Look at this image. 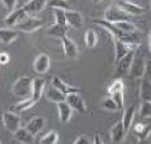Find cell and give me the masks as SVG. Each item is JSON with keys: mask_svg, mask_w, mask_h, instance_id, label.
Instances as JSON below:
<instances>
[{"mask_svg": "<svg viewBox=\"0 0 151 144\" xmlns=\"http://www.w3.org/2000/svg\"><path fill=\"white\" fill-rule=\"evenodd\" d=\"M93 3H96V4H98V3H101V0H91Z\"/></svg>", "mask_w": 151, "mask_h": 144, "instance_id": "cell-44", "label": "cell"}, {"mask_svg": "<svg viewBox=\"0 0 151 144\" xmlns=\"http://www.w3.org/2000/svg\"><path fill=\"white\" fill-rule=\"evenodd\" d=\"M145 77L151 79V58L146 62V70H145Z\"/></svg>", "mask_w": 151, "mask_h": 144, "instance_id": "cell-39", "label": "cell"}, {"mask_svg": "<svg viewBox=\"0 0 151 144\" xmlns=\"http://www.w3.org/2000/svg\"><path fill=\"white\" fill-rule=\"evenodd\" d=\"M66 15V24L72 28H81L82 26V23H83V17L78 11H66L65 12Z\"/></svg>", "mask_w": 151, "mask_h": 144, "instance_id": "cell-18", "label": "cell"}, {"mask_svg": "<svg viewBox=\"0 0 151 144\" xmlns=\"http://www.w3.org/2000/svg\"><path fill=\"white\" fill-rule=\"evenodd\" d=\"M123 89H125V83H123V81L121 78H117L110 83L109 87H107V93L111 95L117 91H123Z\"/></svg>", "mask_w": 151, "mask_h": 144, "instance_id": "cell-30", "label": "cell"}, {"mask_svg": "<svg viewBox=\"0 0 151 144\" xmlns=\"http://www.w3.org/2000/svg\"><path fill=\"white\" fill-rule=\"evenodd\" d=\"M150 7H151V4H150Z\"/></svg>", "mask_w": 151, "mask_h": 144, "instance_id": "cell-45", "label": "cell"}, {"mask_svg": "<svg viewBox=\"0 0 151 144\" xmlns=\"http://www.w3.org/2000/svg\"><path fill=\"white\" fill-rule=\"evenodd\" d=\"M73 144H93V143H90V140H89L88 138H85L83 135H80V136L74 140Z\"/></svg>", "mask_w": 151, "mask_h": 144, "instance_id": "cell-37", "label": "cell"}, {"mask_svg": "<svg viewBox=\"0 0 151 144\" xmlns=\"http://www.w3.org/2000/svg\"><path fill=\"white\" fill-rule=\"evenodd\" d=\"M44 95L48 101H50V102H53V103H60V102H63V101H65V98H66V95H64L63 93L56 89L55 86L48 87L47 93H45Z\"/></svg>", "mask_w": 151, "mask_h": 144, "instance_id": "cell-25", "label": "cell"}, {"mask_svg": "<svg viewBox=\"0 0 151 144\" xmlns=\"http://www.w3.org/2000/svg\"><path fill=\"white\" fill-rule=\"evenodd\" d=\"M133 16L126 13L123 9H121L117 4H113L107 7L105 11V20L109 23H118V21H130Z\"/></svg>", "mask_w": 151, "mask_h": 144, "instance_id": "cell-2", "label": "cell"}, {"mask_svg": "<svg viewBox=\"0 0 151 144\" xmlns=\"http://www.w3.org/2000/svg\"><path fill=\"white\" fill-rule=\"evenodd\" d=\"M8 62H9V56L5 52H1L0 53V65H7Z\"/></svg>", "mask_w": 151, "mask_h": 144, "instance_id": "cell-38", "label": "cell"}, {"mask_svg": "<svg viewBox=\"0 0 151 144\" xmlns=\"http://www.w3.org/2000/svg\"><path fill=\"white\" fill-rule=\"evenodd\" d=\"M66 103L72 107V110L77 111L80 114H85L86 113V105H85V101L82 99L80 94H69L66 95L65 98Z\"/></svg>", "mask_w": 151, "mask_h": 144, "instance_id": "cell-9", "label": "cell"}, {"mask_svg": "<svg viewBox=\"0 0 151 144\" xmlns=\"http://www.w3.org/2000/svg\"><path fill=\"white\" fill-rule=\"evenodd\" d=\"M134 57H135V52L131 50L123 58H121L118 62H115V73L118 76H126V74H129Z\"/></svg>", "mask_w": 151, "mask_h": 144, "instance_id": "cell-7", "label": "cell"}, {"mask_svg": "<svg viewBox=\"0 0 151 144\" xmlns=\"http://www.w3.org/2000/svg\"><path fill=\"white\" fill-rule=\"evenodd\" d=\"M19 36V31L17 29L9 28V26H5V28H0V42L8 45L11 42H13Z\"/></svg>", "mask_w": 151, "mask_h": 144, "instance_id": "cell-17", "label": "cell"}, {"mask_svg": "<svg viewBox=\"0 0 151 144\" xmlns=\"http://www.w3.org/2000/svg\"><path fill=\"white\" fill-rule=\"evenodd\" d=\"M27 16H28V13L25 12L24 7L16 8V9H13L12 12L8 13L7 17H5V20H4V23H5V25L9 26V28H16V26H17L19 24L27 17Z\"/></svg>", "mask_w": 151, "mask_h": 144, "instance_id": "cell-6", "label": "cell"}, {"mask_svg": "<svg viewBox=\"0 0 151 144\" xmlns=\"http://www.w3.org/2000/svg\"><path fill=\"white\" fill-rule=\"evenodd\" d=\"M125 136H126V130H125V127H123L122 122H117V123L111 127V130H110V139H111L113 143L118 144V143L123 142Z\"/></svg>", "mask_w": 151, "mask_h": 144, "instance_id": "cell-15", "label": "cell"}, {"mask_svg": "<svg viewBox=\"0 0 151 144\" xmlns=\"http://www.w3.org/2000/svg\"><path fill=\"white\" fill-rule=\"evenodd\" d=\"M0 144H1V143H0Z\"/></svg>", "mask_w": 151, "mask_h": 144, "instance_id": "cell-46", "label": "cell"}, {"mask_svg": "<svg viewBox=\"0 0 151 144\" xmlns=\"http://www.w3.org/2000/svg\"><path fill=\"white\" fill-rule=\"evenodd\" d=\"M113 40H114V60H115V62H118V61L125 57L129 52H131V48L129 44H126V42L121 41V40H118V38H113Z\"/></svg>", "mask_w": 151, "mask_h": 144, "instance_id": "cell-14", "label": "cell"}, {"mask_svg": "<svg viewBox=\"0 0 151 144\" xmlns=\"http://www.w3.org/2000/svg\"><path fill=\"white\" fill-rule=\"evenodd\" d=\"M102 107L107 111H118L119 110V107H118V105L114 102L111 95H107V97H105L104 99H102Z\"/></svg>", "mask_w": 151, "mask_h": 144, "instance_id": "cell-31", "label": "cell"}, {"mask_svg": "<svg viewBox=\"0 0 151 144\" xmlns=\"http://www.w3.org/2000/svg\"><path fill=\"white\" fill-rule=\"evenodd\" d=\"M139 98H141L142 102H151V79L146 78V77L141 79Z\"/></svg>", "mask_w": 151, "mask_h": 144, "instance_id": "cell-16", "label": "cell"}, {"mask_svg": "<svg viewBox=\"0 0 151 144\" xmlns=\"http://www.w3.org/2000/svg\"><path fill=\"white\" fill-rule=\"evenodd\" d=\"M42 26H44V21H42L41 19L28 15L17 26H16V29H17V31L27 32V33H32V32L39 31V29L42 28Z\"/></svg>", "mask_w": 151, "mask_h": 144, "instance_id": "cell-4", "label": "cell"}, {"mask_svg": "<svg viewBox=\"0 0 151 144\" xmlns=\"http://www.w3.org/2000/svg\"><path fill=\"white\" fill-rule=\"evenodd\" d=\"M58 142V134L56 131H49L40 139V144H56Z\"/></svg>", "mask_w": 151, "mask_h": 144, "instance_id": "cell-32", "label": "cell"}, {"mask_svg": "<svg viewBox=\"0 0 151 144\" xmlns=\"http://www.w3.org/2000/svg\"><path fill=\"white\" fill-rule=\"evenodd\" d=\"M147 142H149V144H151V130H150L149 136H147Z\"/></svg>", "mask_w": 151, "mask_h": 144, "instance_id": "cell-43", "label": "cell"}, {"mask_svg": "<svg viewBox=\"0 0 151 144\" xmlns=\"http://www.w3.org/2000/svg\"><path fill=\"white\" fill-rule=\"evenodd\" d=\"M149 53H150V58H151V29L149 33Z\"/></svg>", "mask_w": 151, "mask_h": 144, "instance_id": "cell-41", "label": "cell"}, {"mask_svg": "<svg viewBox=\"0 0 151 144\" xmlns=\"http://www.w3.org/2000/svg\"><path fill=\"white\" fill-rule=\"evenodd\" d=\"M138 144H149V142H147V139H143V140H139Z\"/></svg>", "mask_w": 151, "mask_h": 144, "instance_id": "cell-42", "label": "cell"}, {"mask_svg": "<svg viewBox=\"0 0 151 144\" xmlns=\"http://www.w3.org/2000/svg\"><path fill=\"white\" fill-rule=\"evenodd\" d=\"M32 82H33V78H31V77H20L12 86L13 95L20 97L23 99L29 98L32 94Z\"/></svg>", "mask_w": 151, "mask_h": 144, "instance_id": "cell-1", "label": "cell"}, {"mask_svg": "<svg viewBox=\"0 0 151 144\" xmlns=\"http://www.w3.org/2000/svg\"><path fill=\"white\" fill-rule=\"evenodd\" d=\"M47 7L52 8V9H64V11L70 9V5H69V3L66 0H48Z\"/></svg>", "mask_w": 151, "mask_h": 144, "instance_id": "cell-28", "label": "cell"}, {"mask_svg": "<svg viewBox=\"0 0 151 144\" xmlns=\"http://www.w3.org/2000/svg\"><path fill=\"white\" fill-rule=\"evenodd\" d=\"M49 66H50V58L45 53L39 54L33 61V69L39 74H45L49 70Z\"/></svg>", "mask_w": 151, "mask_h": 144, "instance_id": "cell-10", "label": "cell"}, {"mask_svg": "<svg viewBox=\"0 0 151 144\" xmlns=\"http://www.w3.org/2000/svg\"><path fill=\"white\" fill-rule=\"evenodd\" d=\"M45 79L44 78H33V82H32V94L31 98L35 101V102H39L41 99V97L44 95V89H45Z\"/></svg>", "mask_w": 151, "mask_h": 144, "instance_id": "cell-12", "label": "cell"}, {"mask_svg": "<svg viewBox=\"0 0 151 144\" xmlns=\"http://www.w3.org/2000/svg\"><path fill=\"white\" fill-rule=\"evenodd\" d=\"M57 108H58V118H60L61 123L66 124L69 120L72 119V107L66 103V101H63V102L57 103Z\"/></svg>", "mask_w": 151, "mask_h": 144, "instance_id": "cell-20", "label": "cell"}, {"mask_svg": "<svg viewBox=\"0 0 151 144\" xmlns=\"http://www.w3.org/2000/svg\"><path fill=\"white\" fill-rule=\"evenodd\" d=\"M1 120L4 124L5 130L11 134H15L19 128H21V119L19 114L13 113V111H4L1 114Z\"/></svg>", "mask_w": 151, "mask_h": 144, "instance_id": "cell-3", "label": "cell"}, {"mask_svg": "<svg viewBox=\"0 0 151 144\" xmlns=\"http://www.w3.org/2000/svg\"><path fill=\"white\" fill-rule=\"evenodd\" d=\"M69 31V25H60V24H53L47 29V34L52 37H57V38H63L66 36Z\"/></svg>", "mask_w": 151, "mask_h": 144, "instance_id": "cell-23", "label": "cell"}, {"mask_svg": "<svg viewBox=\"0 0 151 144\" xmlns=\"http://www.w3.org/2000/svg\"><path fill=\"white\" fill-rule=\"evenodd\" d=\"M3 5L7 8L9 12H12L13 9H16V4H17V0H1Z\"/></svg>", "mask_w": 151, "mask_h": 144, "instance_id": "cell-36", "label": "cell"}, {"mask_svg": "<svg viewBox=\"0 0 151 144\" xmlns=\"http://www.w3.org/2000/svg\"><path fill=\"white\" fill-rule=\"evenodd\" d=\"M83 41H85L86 46L93 49V48H96V45L98 44V36H97V33L93 29H88L85 33V37H83Z\"/></svg>", "mask_w": 151, "mask_h": 144, "instance_id": "cell-27", "label": "cell"}, {"mask_svg": "<svg viewBox=\"0 0 151 144\" xmlns=\"http://www.w3.org/2000/svg\"><path fill=\"white\" fill-rule=\"evenodd\" d=\"M117 28H119L122 32L125 33H137V26L134 25L131 21H118V23H114Z\"/></svg>", "mask_w": 151, "mask_h": 144, "instance_id": "cell-29", "label": "cell"}, {"mask_svg": "<svg viewBox=\"0 0 151 144\" xmlns=\"http://www.w3.org/2000/svg\"><path fill=\"white\" fill-rule=\"evenodd\" d=\"M135 110L137 107L135 106H130V107H127L125 110V113H123L122 115V124L123 127H125L126 132H129L131 130V127H133V122H134V116H135Z\"/></svg>", "mask_w": 151, "mask_h": 144, "instance_id": "cell-22", "label": "cell"}, {"mask_svg": "<svg viewBox=\"0 0 151 144\" xmlns=\"http://www.w3.org/2000/svg\"><path fill=\"white\" fill-rule=\"evenodd\" d=\"M44 126H45V119L42 118V116H35V118H32L31 120L27 123L25 128L28 130L33 136H36V135L44 128Z\"/></svg>", "mask_w": 151, "mask_h": 144, "instance_id": "cell-19", "label": "cell"}, {"mask_svg": "<svg viewBox=\"0 0 151 144\" xmlns=\"http://www.w3.org/2000/svg\"><path fill=\"white\" fill-rule=\"evenodd\" d=\"M66 11L64 9H53V16H55L56 24H60V25H68L66 24Z\"/></svg>", "mask_w": 151, "mask_h": 144, "instance_id": "cell-33", "label": "cell"}, {"mask_svg": "<svg viewBox=\"0 0 151 144\" xmlns=\"http://www.w3.org/2000/svg\"><path fill=\"white\" fill-rule=\"evenodd\" d=\"M93 144H105V143H104V140L101 139V136H99V135H98V132H96V134H94Z\"/></svg>", "mask_w": 151, "mask_h": 144, "instance_id": "cell-40", "label": "cell"}, {"mask_svg": "<svg viewBox=\"0 0 151 144\" xmlns=\"http://www.w3.org/2000/svg\"><path fill=\"white\" fill-rule=\"evenodd\" d=\"M146 62L147 61L145 60V57L142 56H137L134 57L133 63H131L130 71H129V76L134 79H141L145 77V70H146Z\"/></svg>", "mask_w": 151, "mask_h": 144, "instance_id": "cell-5", "label": "cell"}, {"mask_svg": "<svg viewBox=\"0 0 151 144\" xmlns=\"http://www.w3.org/2000/svg\"><path fill=\"white\" fill-rule=\"evenodd\" d=\"M117 5L123 9L126 13H129L130 16H139L142 13H145V8L143 7H139V5L134 4L131 1H127V0H121V1L117 3Z\"/></svg>", "mask_w": 151, "mask_h": 144, "instance_id": "cell-11", "label": "cell"}, {"mask_svg": "<svg viewBox=\"0 0 151 144\" xmlns=\"http://www.w3.org/2000/svg\"><path fill=\"white\" fill-rule=\"evenodd\" d=\"M13 135H15V139L17 140V142H20L21 144H32L35 140V136L25 127H24V128H19Z\"/></svg>", "mask_w": 151, "mask_h": 144, "instance_id": "cell-26", "label": "cell"}, {"mask_svg": "<svg viewBox=\"0 0 151 144\" xmlns=\"http://www.w3.org/2000/svg\"><path fill=\"white\" fill-rule=\"evenodd\" d=\"M139 115H141V119L151 118V102H142L141 108H139Z\"/></svg>", "mask_w": 151, "mask_h": 144, "instance_id": "cell-34", "label": "cell"}, {"mask_svg": "<svg viewBox=\"0 0 151 144\" xmlns=\"http://www.w3.org/2000/svg\"><path fill=\"white\" fill-rule=\"evenodd\" d=\"M52 86H55L57 90H60L64 95H69V94H80L81 93V89L80 87H76V86H72V85L66 83L64 82L60 77H53L52 78Z\"/></svg>", "mask_w": 151, "mask_h": 144, "instance_id": "cell-8", "label": "cell"}, {"mask_svg": "<svg viewBox=\"0 0 151 144\" xmlns=\"http://www.w3.org/2000/svg\"><path fill=\"white\" fill-rule=\"evenodd\" d=\"M35 105H36V102H35L31 97L24 98V99H21L20 102H17L16 105H13L12 107H11V111L19 114V113H23V111H27V110H29V108H32Z\"/></svg>", "mask_w": 151, "mask_h": 144, "instance_id": "cell-24", "label": "cell"}, {"mask_svg": "<svg viewBox=\"0 0 151 144\" xmlns=\"http://www.w3.org/2000/svg\"><path fill=\"white\" fill-rule=\"evenodd\" d=\"M48 0H29L25 5H24V9L28 15H35V13H39L44 9V7L47 5Z\"/></svg>", "mask_w": 151, "mask_h": 144, "instance_id": "cell-21", "label": "cell"}, {"mask_svg": "<svg viewBox=\"0 0 151 144\" xmlns=\"http://www.w3.org/2000/svg\"><path fill=\"white\" fill-rule=\"evenodd\" d=\"M61 44H63V49H64V54L68 58H76L78 56V48L74 44L73 40H70L68 36L61 38Z\"/></svg>", "mask_w": 151, "mask_h": 144, "instance_id": "cell-13", "label": "cell"}, {"mask_svg": "<svg viewBox=\"0 0 151 144\" xmlns=\"http://www.w3.org/2000/svg\"><path fill=\"white\" fill-rule=\"evenodd\" d=\"M111 98L114 99V102L118 105V107L122 108L123 103H125V97H123V91H117L114 94H111Z\"/></svg>", "mask_w": 151, "mask_h": 144, "instance_id": "cell-35", "label": "cell"}]
</instances>
